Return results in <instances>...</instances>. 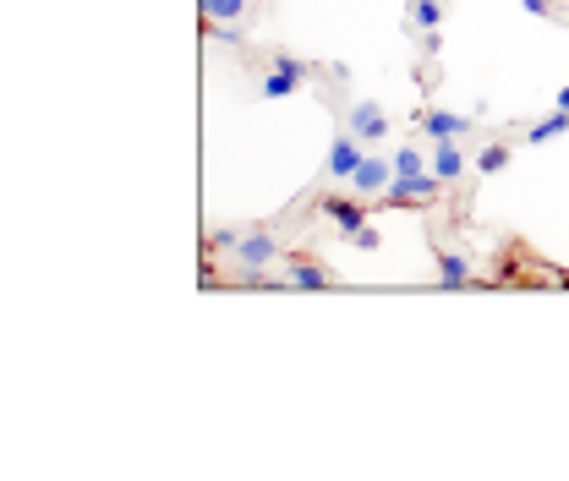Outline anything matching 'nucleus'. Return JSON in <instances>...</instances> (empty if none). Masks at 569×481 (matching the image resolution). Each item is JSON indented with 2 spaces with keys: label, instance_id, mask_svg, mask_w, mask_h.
I'll use <instances>...</instances> for the list:
<instances>
[{
  "label": "nucleus",
  "instance_id": "nucleus-1",
  "mask_svg": "<svg viewBox=\"0 0 569 481\" xmlns=\"http://www.w3.org/2000/svg\"><path fill=\"white\" fill-rule=\"evenodd\" d=\"M280 263V241L269 236V230H241V241L230 246V268H236V279L241 285H258V290H269V268Z\"/></svg>",
  "mask_w": 569,
  "mask_h": 481
},
{
  "label": "nucleus",
  "instance_id": "nucleus-2",
  "mask_svg": "<svg viewBox=\"0 0 569 481\" xmlns=\"http://www.w3.org/2000/svg\"><path fill=\"white\" fill-rule=\"evenodd\" d=\"M438 192H444V181H438L433 170H422V175H394L389 192H383V203H389V208H427Z\"/></svg>",
  "mask_w": 569,
  "mask_h": 481
},
{
  "label": "nucleus",
  "instance_id": "nucleus-3",
  "mask_svg": "<svg viewBox=\"0 0 569 481\" xmlns=\"http://www.w3.org/2000/svg\"><path fill=\"white\" fill-rule=\"evenodd\" d=\"M301 77H307V66H301L296 55L274 50V55H269V66H263L258 93H263V99H285V93H296V82H301Z\"/></svg>",
  "mask_w": 569,
  "mask_h": 481
},
{
  "label": "nucleus",
  "instance_id": "nucleus-4",
  "mask_svg": "<svg viewBox=\"0 0 569 481\" xmlns=\"http://www.w3.org/2000/svg\"><path fill=\"white\" fill-rule=\"evenodd\" d=\"M389 181H394V159H378V154H367L362 164H356V175L345 186H351L362 203H383V192H389Z\"/></svg>",
  "mask_w": 569,
  "mask_h": 481
},
{
  "label": "nucleus",
  "instance_id": "nucleus-5",
  "mask_svg": "<svg viewBox=\"0 0 569 481\" xmlns=\"http://www.w3.org/2000/svg\"><path fill=\"white\" fill-rule=\"evenodd\" d=\"M318 208H323V219H329V225L340 230L345 241H351L356 230L367 225V203H362L356 192H351V197H334V192H323V203H318Z\"/></svg>",
  "mask_w": 569,
  "mask_h": 481
},
{
  "label": "nucleus",
  "instance_id": "nucleus-6",
  "mask_svg": "<svg viewBox=\"0 0 569 481\" xmlns=\"http://www.w3.org/2000/svg\"><path fill=\"white\" fill-rule=\"evenodd\" d=\"M345 132H351V137H362V143H378V137H389V115H383L378 104L356 99L351 110H345Z\"/></svg>",
  "mask_w": 569,
  "mask_h": 481
},
{
  "label": "nucleus",
  "instance_id": "nucleus-7",
  "mask_svg": "<svg viewBox=\"0 0 569 481\" xmlns=\"http://www.w3.org/2000/svg\"><path fill=\"white\" fill-rule=\"evenodd\" d=\"M367 159V143H362V137H351V132H345V137H334V148H329V164H323V175H329V181H351V175H356V164H362Z\"/></svg>",
  "mask_w": 569,
  "mask_h": 481
},
{
  "label": "nucleus",
  "instance_id": "nucleus-8",
  "mask_svg": "<svg viewBox=\"0 0 569 481\" xmlns=\"http://www.w3.org/2000/svg\"><path fill=\"white\" fill-rule=\"evenodd\" d=\"M427 170L438 175V181H460L466 175V148H460V137H444V143H433V154H427Z\"/></svg>",
  "mask_w": 569,
  "mask_h": 481
},
{
  "label": "nucleus",
  "instance_id": "nucleus-9",
  "mask_svg": "<svg viewBox=\"0 0 569 481\" xmlns=\"http://www.w3.org/2000/svg\"><path fill=\"white\" fill-rule=\"evenodd\" d=\"M422 137L444 143V137H471V115H455V110H422Z\"/></svg>",
  "mask_w": 569,
  "mask_h": 481
},
{
  "label": "nucleus",
  "instance_id": "nucleus-10",
  "mask_svg": "<svg viewBox=\"0 0 569 481\" xmlns=\"http://www.w3.org/2000/svg\"><path fill=\"white\" fill-rule=\"evenodd\" d=\"M285 285H296V290H329L334 279H329V268H323L318 257H285Z\"/></svg>",
  "mask_w": 569,
  "mask_h": 481
},
{
  "label": "nucleus",
  "instance_id": "nucleus-11",
  "mask_svg": "<svg viewBox=\"0 0 569 481\" xmlns=\"http://www.w3.org/2000/svg\"><path fill=\"white\" fill-rule=\"evenodd\" d=\"M208 28H247V0H203Z\"/></svg>",
  "mask_w": 569,
  "mask_h": 481
},
{
  "label": "nucleus",
  "instance_id": "nucleus-12",
  "mask_svg": "<svg viewBox=\"0 0 569 481\" xmlns=\"http://www.w3.org/2000/svg\"><path fill=\"white\" fill-rule=\"evenodd\" d=\"M438 285H444V290L471 285V263H466L460 252H438Z\"/></svg>",
  "mask_w": 569,
  "mask_h": 481
},
{
  "label": "nucleus",
  "instance_id": "nucleus-13",
  "mask_svg": "<svg viewBox=\"0 0 569 481\" xmlns=\"http://www.w3.org/2000/svg\"><path fill=\"white\" fill-rule=\"evenodd\" d=\"M405 22H411V28H438V22H444V0H411Z\"/></svg>",
  "mask_w": 569,
  "mask_h": 481
},
{
  "label": "nucleus",
  "instance_id": "nucleus-14",
  "mask_svg": "<svg viewBox=\"0 0 569 481\" xmlns=\"http://www.w3.org/2000/svg\"><path fill=\"white\" fill-rule=\"evenodd\" d=\"M564 132H569V110L548 115V121H537V126H526V143H548V137H564Z\"/></svg>",
  "mask_w": 569,
  "mask_h": 481
},
{
  "label": "nucleus",
  "instance_id": "nucleus-15",
  "mask_svg": "<svg viewBox=\"0 0 569 481\" xmlns=\"http://www.w3.org/2000/svg\"><path fill=\"white\" fill-rule=\"evenodd\" d=\"M427 170V154L416 143H405V148H394V175H422Z\"/></svg>",
  "mask_w": 569,
  "mask_h": 481
},
{
  "label": "nucleus",
  "instance_id": "nucleus-16",
  "mask_svg": "<svg viewBox=\"0 0 569 481\" xmlns=\"http://www.w3.org/2000/svg\"><path fill=\"white\" fill-rule=\"evenodd\" d=\"M504 164H509V148L504 143H487L482 154H476V170H482V175H498Z\"/></svg>",
  "mask_w": 569,
  "mask_h": 481
},
{
  "label": "nucleus",
  "instance_id": "nucleus-17",
  "mask_svg": "<svg viewBox=\"0 0 569 481\" xmlns=\"http://www.w3.org/2000/svg\"><path fill=\"white\" fill-rule=\"evenodd\" d=\"M438 50H444V44H438V33H433V28H422V39H416V55H427V61H433Z\"/></svg>",
  "mask_w": 569,
  "mask_h": 481
},
{
  "label": "nucleus",
  "instance_id": "nucleus-18",
  "mask_svg": "<svg viewBox=\"0 0 569 481\" xmlns=\"http://www.w3.org/2000/svg\"><path fill=\"white\" fill-rule=\"evenodd\" d=\"M351 246H356V252H378V230H356V236H351Z\"/></svg>",
  "mask_w": 569,
  "mask_h": 481
},
{
  "label": "nucleus",
  "instance_id": "nucleus-19",
  "mask_svg": "<svg viewBox=\"0 0 569 481\" xmlns=\"http://www.w3.org/2000/svg\"><path fill=\"white\" fill-rule=\"evenodd\" d=\"M526 11H531V17H548L553 6H548V0H526Z\"/></svg>",
  "mask_w": 569,
  "mask_h": 481
},
{
  "label": "nucleus",
  "instance_id": "nucleus-20",
  "mask_svg": "<svg viewBox=\"0 0 569 481\" xmlns=\"http://www.w3.org/2000/svg\"><path fill=\"white\" fill-rule=\"evenodd\" d=\"M559 110H569V88H564V93H559Z\"/></svg>",
  "mask_w": 569,
  "mask_h": 481
}]
</instances>
